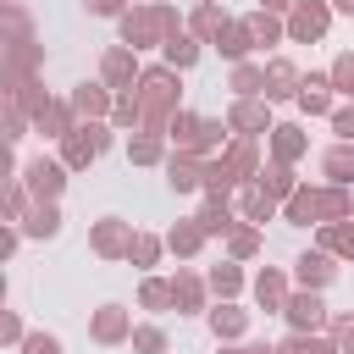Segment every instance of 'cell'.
<instances>
[{
	"label": "cell",
	"mask_w": 354,
	"mask_h": 354,
	"mask_svg": "<svg viewBox=\"0 0 354 354\" xmlns=\"http://www.w3.org/2000/svg\"><path fill=\"white\" fill-rule=\"evenodd\" d=\"M337 6H343V11H354V0H337Z\"/></svg>",
	"instance_id": "1"
}]
</instances>
